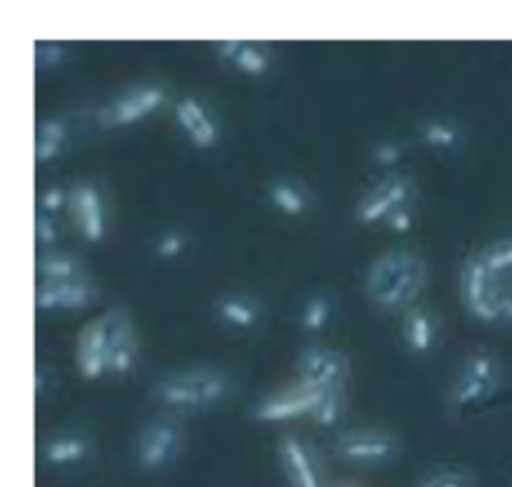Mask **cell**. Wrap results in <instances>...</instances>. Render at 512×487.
<instances>
[{
  "instance_id": "6da1fadb",
  "label": "cell",
  "mask_w": 512,
  "mask_h": 487,
  "mask_svg": "<svg viewBox=\"0 0 512 487\" xmlns=\"http://www.w3.org/2000/svg\"><path fill=\"white\" fill-rule=\"evenodd\" d=\"M428 280V265L410 250H388L373 260L365 280L370 300L380 310H405L415 303Z\"/></svg>"
},
{
  "instance_id": "7a4b0ae2",
  "label": "cell",
  "mask_w": 512,
  "mask_h": 487,
  "mask_svg": "<svg viewBox=\"0 0 512 487\" xmlns=\"http://www.w3.org/2000/svg\"><path fill=\"white\" fill-rule=\"evenodd\" d=\"M155 400L173 415L205 413L230 395V378L223 370L193 368L170 373L153 388Z\"/></svg>"
},
{
  "instance_id": "3957f363",
  "label": "cell",
  "mask_w": 512,
  "mask_h": 487,
  "mask_svg": "<svg viewBox=\"0 0 512 487\" xmlns=\"http://www.w3.org/2000/svg\"><path fill=\"white\" fill-rule=\"evenodd\" d=\"M125 320H128V315L123 310H108L80 333L75 365H78V373L85 380H98L108 373L110 348H113Z\"/></svg>"
},
{
  "instance_id": "277c9868",
  "label": "cell",
  "mask_w": 512,
  "mask_h": 487,
  "mask_svg": "<svg viewBox=\"0 0 512 487\" xmlns=\"http://www.w3.org/2000/svg\"><path fill=\"white\" fill-rule=\"evenodd\" d=\"M180 445H183V425L178 415H158L140 433L135 445V463L145 473H158L178 458Z\"/></svg>"
},
{
  "instance_id": "5b68a950",
  "label": "cell",
  "mask_w": 512,
  "mask_h": 487,
  "mask_svg": "<svg viewBox=\"0 0 512 487\" xmlns=\"http://www.w3.org/2000/svg\"><path fill=\"white\" fill-rule=\"evenodd\" d=\"M500 283L498 275L488 270L480 255L465 260L460 273V298L465 310L480 323H500Z\"/></svg>"
},
{
  "instance_id": "8992f818",
  "label": "cell",
  "mask_w": 512,
  "mask_h": 487,
  "mask_svg": "<svg viewBox=\"0 0 512 487\" xmlns=\"http://www.w3.org/2000/svg\"><path fill=\"white\" fill-rule=\"evenodd\" d=\"M503 375H500L498 360L490 353H473L465 360L463 370L455 383L453 400L458 410H473L495 398L500 390Z\"/></svg>"
},
{
  "instance_id": "52a82bcc",
  "label": "cell",
  "mask_w": 512,
  "mask_h": 487,
  "mask_svg": "<svg viewBox=\"0 0 512 487\" xmlns=\"http://www.w3.org/2000/svg\"><path fill=\"white\" fill-rule=\"evenodd\" d=\"M415 200V188L410 183L408 175L403 173H388L380 178L373 188L365 193L355 208V220L360 225H378L385 223L395 210L408 208Z\"/></svg>"
},
{
  "instance_id": "ba28073f",
  "label": "cell",
  "mask_w": 512,
  "mask_h": 487,
  "mask_svg": "<svg viewBox=\"0 0 512 487\" xmlns=\"http://www.w3.org/2000/svg\"><path fill=\"white\" fill-rule=\"evenodd\" d=\"M165 98H168V93H165L163 85H135V88L125 90L123 95L110 100L105 108H100L98 123L103 128H130V125L150 118L158 108H163Z\"/></svg>"
},
{
  "instance_id": "9c48e42d",
  "label": "cell",
  "mask_w": 512,
  "mask_h": 487,
  "mask_svg": "<svg viewBox=\"0 0 512 487\" xmlns=\"http://www.w3.org/2000/svg\"><path fill=\"white\" fill-rule=\"evenodd\" d=\"M300 385L310 390H338L348 378V360L343 353L325 345H310L295 360Z\"/></svg>"
},
{
  "instance_id": "30bf717a",
  "label": "cell",
  "mask_w": 512,
  "mask_h": 487,
  "mask_svg": "<svg viewBox=\"0 0 512 487\" xmlns=\"http://www.w3.org/2000/svg\"><path fill=\"white\" fill-rule=\"evenodd\" d=\"M340 458L353 465H383L398 453V440L383 430H348L335 443Z\"/></svg>"
},
{
  "instance_id": "8fae6325",
  "label": "cell",
  "mask_w": 512,
  "mask_h": 487,
  "mask_svg": "<svg viewBox=\"0 0 512 487\" xmlns=\"http://www.w3.org/2000/svg\"><path fill=\"white\" fill-rule=\"evenodd\" d=\"M320 398H323V390H310L298 383L295 388L268 395L265 400H260L253 408V420H258V423H285V420L313 415Z\"/></svg>"
},
{
  "instance_id": "7c38bea8",
  "label": "cell",
  "mask_w": 512,
  "mask_h": 487,
  "mask_svg": "<svg viewBox=\"0 0 512 487\" xmlns=\"http://www.w3.org/2000/svg\"><path fill=\"white\" fill-rule=\"evenodd\" d=\"M70 210L75 215L80 235L85 243H103L105 228H108V215H105L103 193L93 183H78L70 190Z\"/></svg>"
},
{
  "instance_id": "4fadbf2b",
  "label": "cell",
  "mask_w": 512,
  "mask_h": 487,
  "mask_svg": "<svg viewBox=\"0 0 512 487\" xmlns=\"http://www.w3.org/2000/svg\"><path fill=\"white\" fill-rule=\"evenodd\" d=\"M175 123L183 130L185 138L195 145L198 150H213L220 140L218 123H215L213 113L208 105L195 95H183L175 103Z\"/></svg>"
},
{
  "instance_id": "5bb4252c",
  "label": "cell",
  "mask_w": 512,
  "mask_h": 487,
  "mask_svg": "<svg viewBox=\"0 0 512 487\" xmlns=\"http://www.w3.org/2000/svg\"><path fill=\"white\" fill-rule=\"evenodd\" d=\"M98 303V290L88 280L75 283H40L35 290V308L50 310H85Z\"/></svg>"
},
{
  "instance_id": "9a60e30c",
  "label": "cell",
  "mask_w": 512,
  "mask_h": 487,
  "mask_svg": "<svg viewBox=\"0 0 512 487\" xmlns=\"http://www.w3.org/2000/svg\"><path fill=\"white\" fill-rule=\"evenodd\" d=\"M280 458H283L290 487H323L318 463H315L313 453L303 440L295 438V435H285L283 443H280Z\"/></svg>"
},
{
  "instance_id": "2e32d148",
  "label": "cell",
  "mask_w": 512,
  "mask_h": 487,
  "mask_svg": "<svg viewBox=\"0 0 512 487\" xmlns=\"http://www.w3.org/2000/svg\"><path fill=\"white\" fill-rule=\"evenodd\" d=\"M215 315L233 330H253L260 320V308L250 295L225 293L215 300Z\"/></svg>"
},
{
  "instance_id": "e0dca14e",
  "label": "cell",
  "mask_w": 512,
  "mask_h": 487,
  "mask_svg": "<svg viewBox=\"0 0 512 487\" xmlns=\"http://www.w3.org/2000/svg\"><path fill=\"white\" fill-rule=\"evenodd\" d=\"M90 443L85 435L80 433H63L53 435L48 443L43 445V460L53 468H70V465H78L88 458Z\"/></svg>"
},
{
  "instance_id": "ac0fdd59",
  "label": "cell",
  "mask_w": 512,
  "mask_h": 487,
  "mask_svg": "<svg viewBox=\"0 0 512 487\" xmlns=\"http://www.w3.org/2000/svg\"><path fill=\"white\" fill-rule=\"evenodd\" d=\"M405 343L415 355H428L438 343V328L428 308H413L405 315Z\"/></svg>"
},
{
  "instance_id": "d6986e66",
  "label": "cell",
  "mask_w": 512,
  "mask_h": 487,
  "mask_svg": "<svg viewBox=\"0 0 512 487\" xmlns=\"http://www.w3.org/2000/svg\"><path fill=\"white\" fill-rule=\"evenodd\" d=\"M268 198L275 210L290 215V218H300L310 208L308 190H305L303 183L293 178H275L268 188Z\"/></svg>"
},
{
  "instance_id": "ffe728a7",
  "label": "cell",
  "mask_w": 512,
  "mask_h": 487,
  "mask_svg": "<svg viewBox=\"0 0 512 487\" xmlns=\"http://www.w3.org/2000/svg\"><path fill=\"white\" fill-rule=\"evenodd\" d=\"M40 283H75L83 278V265L75 255L60 253V250H45L38 258Z\"/></svg>"
},
{
  "instance_id": "44dd1931",
  "label": "cell",
  "mask_w": 512,
  "mask_h": 487,
  "mask_svg": "<svg viewBox=\"0 0 512 487\" xmlns=\"http://www.w3.org/2000/svg\"><path fill=\"white\" fill-rule=\"evenodd\" d=\"M70 140L68 123L63 118H48L38 125L35 133V163L48 165L65 150Z\"/></svg>"
},
{
  "instance_id": "7402d4cb",
  "label": "cell",
  "mask_w": 512,
  "mask_h": 487,
  "mask_svg": "<svg viewBox=\"0 0 512 487\" xmlns=\"http://www.w3.org/2000/svg\"><path fill=\"white\" fill-rule=\"evenodd\" d=\"M135 363H138V340H135L133 323H130V318H128L125 320L123 328H120L113 348H110L108 373L130 375L135 370Z\"/></svg>"
},
{
  "instance_id": "603a6c76",
  "label": "cell",
  "mask_w": 512,
  "mask_h": 487,
  "mask_svg": "<svg viewBox=\"0 0 512 487\" xmlns=\"http://www.w3.org/2000/svg\"><path fill=\"white\" fill-rule=\"evenodd\" d=\"M420 140L438 153H455L463 143V133L448 118H433L420 128Z\"/></svg>"
},
{
  "instance_id": "cb8c5ba5",
  "label": "cell",
  "mask_w": 512,
  "mask_h": 487,
  "mask_svg": "<svg viewBox=\"0 0 512 487\" xmlns=\"http://www.w3.org/2000/svg\"><path fill=\"white\" fill-rule=\"evenodd\" d=\"M333 298L325 293H315L305 300L303 313H300V325H303L305 333H320V330L328 328V323L333 320Z\"/></svg>"
},
{
  "instance_id": "d4e9b609",
  "label": "cell",
  "mask_w": 512,
  "mask_h": 487,
  "mask_svg": "<svg viewBox=\"0 0 512 487\" xmlns=\"http://www.w3.org/2000/svg\"><path fill=\"white\" fill-rule=\"evenodd\" d=\"M478 255L480 260L488 265L490 273L498 275V278L512 273V235H508V238L493 240V243L485 245Z\"/></svg>"
},
{
  "instance_id": "484cf974",
  "label": "cell",
  "mask_w": 512,
  "mask_h": 487,
  "mask_svg": "<svg viewBox=\"0 0 512 487\" xmlns=\"http://www.w3.org/2000/svg\"><path fill=\"white\" fill-rule=\"evenodd\" d=\"M340 415H343V388L338 390H325L323 398H320L318 408L313 410V423L320 425V428L330 430L338 425Z\"/></svg>"
},
{
  "instance_id": "4316f807",
  "label": "cell",
  "mask_w": 512,
  "mask_h": 487,
  "mask_svg": "<svg viewBox=\"0 0 512 487\" xmlns=\"http://www.w3.org/2000/svg\"><path fill=\"white\" fill-rule=\"evenodd\" d=\"M233 68H238L240 73L255 75V78H258V75H265L270 70V55L265 53L263 48H258V45L243 43Z\"/></svg>"
},
{
  "instance_id": "83f0119b",
  "label": "cell",
  "mask_w": 512,
  "mask_h": 487,
  "mask_svg": "<svg viewBox=\"0 0 512 487\" xmlns=\"http://www.w3.org/2000/svg\"><path fill=\"white\" fill-rule=\"evenodd\" d=\"M188 250V235L183 230H170V233H163L155 243V255L160 260H178L180 255Z\"/></svg>"
},
{
  "instance_id": "f1b7e54d",
  "label": "cell",
  "mask_w": 512,
  "mask_h": 487,
  "mask_svg": "<svg viewBox=\"0 0 512 487\" xmlns=\"http://www.w3.org/2000/svg\"><path fill=\"white\" fill-rule=\"evenodd\" d=\"M60 240V225L55 215L35 213V243L45 250H53V245Z\"/></svg>"
},
{
  "instance_id": "f546056e",
  "label": "cell",
  "mask_w": 512,
  "mask_h": 487,
  "mask_svg": "<svg viewBox=\"0 0 512 487\" xmlns=\"http://www.w3.org/2000/svg\"><path fill=\"white\" fill-rule=\"evenodd\" d=\"M403 155H405V148L400 140L383 138L380 143H375L373 163L378 165V168H395V165L403 160Z\"/></svg>"
},
{
  "instance_id": "4dcf8cb0",
  "label": "cell",
  "mask_w": 512,
  "mask_h": 487,
  "mask_svg": "<svg viewBox=\"0 0 512 487\" xmlns=\"http://www.w3.org/2000/svg\"><path fill=\"white\" fill-rule=\"evenodd\" d=\"M63 208H70V190L60 188V185H50V188H45L43 193H40V200H38L40 213H48L58 218V213Z\"/></svg>"
},
{
  "instance_id": "1f68e13d",
  "label": "cell",
  "mask_w": 512,
  "mask_h": 487,
  "mask_svg": "<svg viewBox=\"0 0 512 487\" xmlns=\"http://www.w3.org/2000/svg\"><path fill=\"white\" fill-rule=\"evenodd\" d=\"M65 60V48L58 43H40L35 50V68L38 70H50L58 68Z\"/></svg>"
},
{
  "instance_id": "d6a6232c",
  "label": "cell",
  "mask_w": 512,
  "mask_h": 487,
  "mask_svg": "<svg viewBox=\"0 0 512 487\" xmlns=\"http://www.w3.org/2000/svg\"><path fill=\"white\" fill-rule=\"evenodd\" d=\"M418 487H470L468 475L460 473V470H443V473L430 475L428 480H423Z\"/></svg>"
},
{
  "instance_id": "836d02e7",
  "label": "cell",
  "mask_w": 512,
  "mask_h": 487,
  "mask_svg": "<svg viewBox=\"0 0 512 487\" xmlns=\"http://www.w3.org/2000/svg\"><path fill=\"white\" fill-rule=\"evenodd\" d=\"M385 225H388V228L393 230V233H400V235L410 233V230H413V225H415L413 205H408V208H400V210H395V213L390 215L388 220H385Z\"/></svg>"
},
{
  "instance_id": "e575fe53",
  "label": "cell",
  "mask_w": 512,
  "mask_h": 487,
  "mask_svg": "<svg viewBox=\"0 0 512 487\" xmlns=\"http://www.w3.org/2000/svg\"><path fill=\"white\" fill-rule=\"evenodd\" d=\"M240 48H243V43H240V40H223V43H215V55H218L223 63L233 65L235 58H238Z\"/></svg>"
},
{
  "instance_id": "d590c367",
  "label": "cell",
  "mask_w": 512,
  "mask_h": 487,
  "mask_svg": "<svg viewBox=\"0 0 512 487\" xmlns=\"http://www.w3.org/2000/svg\"><path fill=\"white\" fill-rule=\"evenodd\" d=\"M500 323H512V288L500 290Z\"/></svg>"
},
{
  "instance_id": "8d00e7d4",
  "label": "cell",
  "mask_w": 512,
  "mask_h": 487,
  "mask_svg": "<svg viewBox=\"0 0 512 487\" xmlns=\"http://www.w3.org/2000/svg\"><path fill=\"white\" fill-rule=\"evenodd\" d=\"M45 380H48V373H45V368H38L35 370V395H45Z\"/></svg>"
},
{
  "instance_id": "74e56055",
  "label": "cell",
  "mask_w": 512,
  "mask_h": 487,
  "mask_svg": "<svg viewBox=\"0 0 512 487\" xmlns=\"http://www.w3.org/2000/svg\"><path fill=\"white\" fill-rule=\"evenodd\" d=\"M340 487H355V485H340Z\"/></svg>"
}]
</instances>
